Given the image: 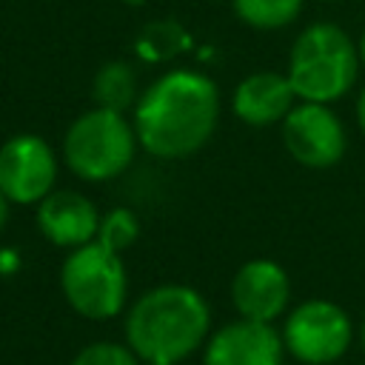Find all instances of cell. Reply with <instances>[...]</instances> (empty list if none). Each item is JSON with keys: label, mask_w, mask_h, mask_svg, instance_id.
I'll use <instances>...</instances> for the list:
<instances>
[{"label": "cell", "mask_w": 365, "mask_h": 365, "mask_svg": "<svg viewBox=\"0 0 365 365\" xmlns=\"http://www.w3.org/2000/svg\"><path fill=\"white\" fill-rule=\"evenodd\" d=\"M220 120L217 83L197 68H171L148 83L134 103L140 148L160 160L197 154Z\"/></svg>", "instance_id": "1"}, {"label": "cell", "mask_w": 365, "mask_h": 365, "mask_svg": "<svg viewBox=\"0 0 365 365\" xmlns=\"http://www.w3.org/2000/svg\"><path fill=\"white\" fill-rule=\"evenodd\" d=\"M208 302L182 282L154 285L125 314V345L143 362L180 365L208 339Z\"/></svg>", "instance_id": "2"}, {"label": "cell", "mask_w": 365, "mask_h": 365, "mask_svg": "<svg viewBox=\"0 0 365 365\" xmlns=\"http://www.w3.org/2000/svg\"><path fill=\"white\" fill-rule=\"evenodd\" d=\"M359 74L356 43L336 23H311L291 46L288 80L297 100L334 103L345 97Z\"/></svg>", "instance_id": "3"}, {"label": "cell", "mask_w": 365, "mask_h": 365, "mask_svg": "<svg viewBox=\"0 0 365 365\" xmlns=\"http://www.w3.org/2000/svg\"><path fill=\"white\" fill-rule=\"evenodd\" d=\"M137 145L134 123L123 111L94 106L68 125L63 137V160L80 180L106 182L131 165Z\"/></svg>", "instance_id": "4"}, {"label": "cell", "mask_w": 365, "mask_h": 365, "mask_svg": "<svg viewBox=\"0 0 365 365\" xmlns=\"http://www.w3.org/2000/svg\"><path fill=\"white\" fill-rule=\"evenodd\" d=\"M60 288L80 317L111 319L125 305L128 274L120 254L94 240L68 251L60 265Z\"/></svg>", "instance_id": "5"}, {"label": "cell", "mask_w": 365, "mask_h": 365, "mask_svg": "<svg viewBox=\"0 0 365 365\" xmlns=\"http://www.w3.org/2000/svg\"><path fill=\"white\" fill-rule=\"evenodd\" d=\"M285 351L305 365H334L354 342V322L331 299H305L288 311L282 325Z\"/></svg>", "instance_id": "6"}, {"label": "cell", "mask_w": 365, "mask_h": 365, "mask_svg": "<svg viewBox=\"0 0 365 365\" xmlns=\"http://www.w3.org/2000/svg\"><path fill=\"white\" fill-rule=\"evenodd\" d=\"M57 185V154L37 134H14L0 145V191L14 205H37Z\"/></svg>", "instance_id": "7"}, {"label": "cell", "mask_w": 365, "mask_h": 365, "mask_svg": "<svg viewBox=\"0 0 365 365\" xmlns=\"http://www.w3.org/2000/svg\"><path fill=\"white\" fill-rule=\"evenodd\" d=\"M282 143L305 168H331L342 160L348 134L328 103L299 100L282 120Z\"/></svg>", "instance_id": "8"}, {"label": "cell", "mask_w": 365, "mask_h": 365, "mask_svg": "<svg viewBox=\"0 0 365 365\" xmlns=\"http://www.w3.org/2000/svg\"><path fill=\"white\" fill-rule=\"evenodd\" d=\"M282 334L271 322L234 319L205 339L202 365H282Z\"/></svg>", "instance_id": "9"}, {"label": "cell", "mask_w": 365, "mask_h": 365, "mask_svg": "<svg viewBox=\"0 0 365 365\" xmlns=\"http://www.w3.org/2000/svg\"><path fill=\"white\" fill-rule=\"evenodd\" d=\"M291 299V279L274 259H248L231 279V302L240 317L274 322L285 314Z\"/></svg>", "instance_id": "10"}, {"label": "cell", "mask_w": 365, "mask_h": 365, "mask_svg": "<svg viewBox=\"0 0 365 365\" xmlns=\"http://www.w3.org/2000/svg\"><path fill=\"white\" fill-rule=\"evenodd\" d=\"M100 211L97 205L83 197L80 191H51L37 202V228L40 234L57 245V248H80L86 242L97 240L100 228Z\"/></svg>", "instance_id": "11"}, {"label": "cell", "mask_w": 365, "mask_h": 365, "mask_svg": "<svg viewBox=\"0 0 365 365\" xmlns=\"http://www.w3.org/2000/svg\"><path fill=\"white\" fill-rule=\"evenodd\" d=\"M297 106L294 86L288 74L279 71H254L231 94V111L245 125H274L288 117V111Z\"/></svg>", "instance_id": "12"}, {"label": "cell", "mask_w": 365, "mask_h": 365, "mask_svg": "<svg viewBox=\"0 0 365 365\" xmlns=\"http://www.w3.org/2000/svg\"><path fill=\"white\" fill-rule=\"evenodd\" d=\"M91 97L97 106L111 111H128L137 103V74L125 60H108L91 80Z\"/></svg>", "instance_id": "13"}, {"label": "cell", "mask_w": 365, "mask_h": 365, "mask_svg": "<svg viewBox=\"0 0 365 365\" xmlns=\"http://www.w3.org/2000/svg\"><path fill=\"white\" fill-rule=\"evenodd\" d=\"M305 0H231L234 14L251 29H285L302 11Z\"/></svg>", "instance_id": "14"}, {"label": "cell", "mask_w": 365, "mask_h": 365, "mask_svg": "<svg viewBox=\"0 0 365 365\" xmlns=\"http://www.w3.org/2000/svg\"><path fill=\"white\" fill-rule=\"evenodd\" d=\"M188 46H191L188 31H185L177 20H154V23H148V26H143V31H140V37H137V51H140L145 60H151V63L177 57V54H182Z\"/></svg>", "instance_id": "15"}, {"label": "cell", "mask_w": 365, "mask_h": 365, "mask_svg": "<svg viewBox=\"0 0 365 365\" xmlns=\"http://www.w3.org/2000/svg\"><path fill=\"white\" fill-rule=\"evenodd\" d=\"M140 237V220L131 208H111L100 217V228H97V242H103L106 248L123 254L125 248H131Z\"/></svg>", "instance_id": "16"}, {"label": "cell", "mask_w": 365, "mask_h": 365, "mask_svg": "<svg viewBox=\"0 0 365 365\" xmlns=\"http://www.w3.org/2000/svg\"><path fill=\"white\" fill-rule=\"evenodd\" d=\"M71 365H140V356L120 342H91L71 359Z\"/></svg>", "instance_id": "17"}, {"label": "cell", "mask_w": 365, "mask_h": 365, "mask_svg": "<svg viewBox=\"0 0 365 365\" xmlns=\"http://www.w3.org/2000/svg\"><path fill=\"white\" fill-rule=\"evenodd\" d=\"M356 125H359V131L365 134V86H362V91H359V97H356Z\"/></svg>", "instance_id": "18"}, {"label": "cell", "mask_w": 365, "mask_h": 365, "mask_svg": "<svg viewBox=\"0 0 365 365\" xmlns=\"http://www.w3.org/2000/svg\"><path fill=\"white\" fill-rule=\"evenodd\" d=\"M11 205H14V202H11V200H9V197L0 191V228L9 222V211H11Z\"/></svg>", "instance_id": "19"}, {"label": "cell", "mask_w": 365, "mask_h": 365, "mask_svg": "<svg viewBox=\"0 0 365 365\" xmlns=\"http://www.w3.org/2000/svg\"><path fill=\"white\" fill-rule=\"evenodd\" d=\"M356 54H359V66H365V31L356 40Z\"/></svg>", "instance_id": "20"}, {"label": "cell", "mask_w": 365, "mask_h": 365, "mask_svg": "<svg viewBox=\"0 0 365 365\" xmlns=\"http://www.w3.org/2000/svg\"><path fill=\"white\" fill-rule=\"evenodd\" d=\"M359 342H362V348H365V319H362V328H359Z\"/></svg>", "instance_id": "21"}, {"label": "cell", "mask_w": 365, "mask_h": 365, "mask_svg": "<svg viewBox=\"0 0 365 365\" xmlns=\"http://www.w3.org/2000/svg\"><path fill=\"white\" fill-rule=\"evenodd\" d=\"M123 3H128V6H143L145 0H123Z\"/></svg>", "instance_id": "22"}, {"label": "cell", "mask_w": 365, "mask_h": 365, "mask_svg": "<svg viewBox=\"0 0 365 365\" xmlns=\"http://www.w3.org/2000/svg\"><path fill=\"white\" fill-rule=\"evenodd\" d=\"M145 365H171V362H145Z\"/></svg>", "instance_id": "23"}, {"label": "cell", "mask_w": 365, "mask_h": 365, "mask_svg": "<svg viewBox=\"0 0 365 365\" xmlns=\"http://www.w3.org/2000/svg\"><path fill=\"white\" fill-rule=\"evenodd\" d=\"M334 365H336V362H334Z\"/></svg>", "instance_id": "24"}]
</instances>
